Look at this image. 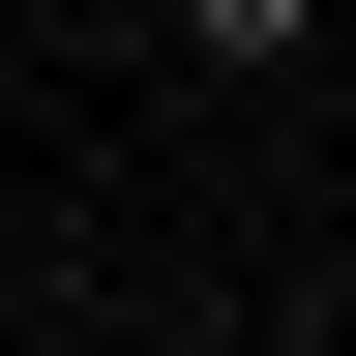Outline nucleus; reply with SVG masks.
I'll return each mask as SVG.
<instances>
[{
    "instance_id": "f257e3e1",
    "label": "nucleus",
    "mask_w": 356,
    "mask_h": 356,
    "mask_svg": "<svg viewBox=\"0 0 356 356\" xmlns=\"http://www.w3.org/2000/svg\"><path fill=\"white\" fill-rule=\"evenodd\" d=\"M178 60H238V89H297V60H327V0H178Z\"/></svg>"
},
{
    "instance_id": "f03ea898",
    "label": "nucleus",
    "mask_w": 356,
    "mask_h": 356,
    "mask_svg": "<svg viewBox=\"0 0 356 356\" xmlns=\"http://www.w3.org/2000/svg\"><path fill=\"white\" fill-rule=\"evenodd\" d=\"M0 327H30V238H0Z\"/></svg>"
},
{
    "instance_id": "7ed1b4c3",
    "label": "nucleus",
    "mask_w": 356,
    "mask_h": 356,
    "mask_svg": "<svg viewBox=\"0 0 356 356\" xmlns=\"http://www.w3.org/2000/svg\"><path fill=\"white\" fill-rule=\"evenodd\" d=\"M327 89H356V0H327Z\"/></svg>"
},
{
    "instance_id": "20e7f679",
    "label": "nucleus",
    "mask_w": 356,
    "mask_h": 356,
    "mask_svg": "<svg viewBox=\"0 0 356 356\" xmlns=\"http://www.w3.org/2000/svg\"><path fill=\"white\" fill-rule=\"evenodd\" d=\"M327 297H356V238H327Z\"/></svg>"
}]
</instances>
